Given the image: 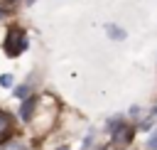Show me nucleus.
I'll use <instances>...</instances> for the list:
<instances>
[{"label": "nucleus", "mask_w": 157, "mask_h": 150, "mask_svg": "<svg viewBox=\"0 0 157 150\" xmlns=\"http://www.w3.org/2000/svg\"><path fill=\"white\" fill-rule=\"evenodd\" d=\"M25 2H27V5H34V0H25Z\"/></svg>", "instance_id": "11"}, {"label": "nucleus", "mask_w": 157, "mask_h": 150, "mask_svg": "<svg viewBox=\"0 0 157 150\" xmlns=\"http://www.w3.org/2000/svg\"><path fill=\"white\" fill-rule=\"evenodd\" d=\"M27 96H32L29 93V84H22V86L15 89V98H27Z\"/></svg>", "instance_id": "7"}, {"label": "nucleus", "mask_w": 157, "mask_h": 150, "mask_svg": "<svg viewBox=\"0 0 157 150\" xmlns=\"http://www.w3.org/2000/svg\"><path fill=\"white\" fill-rule=\"evenodd\" d=\"M10 10H12V2H10V0H0V20H2V17H7V15H10Z\"/></svg>", "instance_id": "8"}, {"label": "nucleus", "mask_w": 157, "mask_h": 150, "mask_svg": "<svg viewBox=\"0 0 157 150\" xmlns=\"http://www.w3.org/2000/svg\"><path fill=\"white\" fill-rule=\"evenodd\" d=\"M29 47V39H27V34H25V30L22 27H10L7 30V37H5V44H2V49H5V54L7 57H12V59H17L25 49Z\"/></svg>", "instance_id": "1"}, {"label": "nucleus", "mask_w": 157, "mask_h": 150, "mask_svg": "<svg viewBox=\"0 0 157 150\" xmlns=\"http://www.w3.org/2000/svg\"><path fill=\"white\" fill-rule=\"evenodd\" d=\"M10 2H15V0H10Z\"/></svg>", "instance_id": "13"}, {"label": "nucleus", "mask_w": 157, "mask_h": 150, "mask_svg": "<svg viewBox=\"0 0 157 150\" xmlns=\"http://www.w3.org/2000/svg\"><path fill=\"white\" fill-rule=\"evenodd\" d=\"M108 135H110V140H108V145H105L108 150H125V148L132 143V138H135V125H128V120L123 118Z\"/></svg>", "instance_id": "2"}, {"label": "nucleus", "mask_w": 157, "mask_h": 150, "mask_svg": "<svg viewBox=\"0 0 157 150\" xmlns=\"http://www.w3.org/2000/svg\"><path fill=\"white\" fill-rule=\"evenodd\" d=\"M61 150H66V148H61Z\"/></svg>", "instance_id": "12"}, {"label": "nucleus", "mask_w": 157, "mask_h": 150, "mask_svg": "<svg viewBox=\"0 0 157 150\" xmlns=\"http://www.w3.org/2000/svg\"><path fill=\"white\" fill-rule=\"evenodd\" d=\"M7 138H12V116L0 108V143H7Z\"/></svg>", "instance_id": "3"}, {"label": "nucleus", "mask_w": 157, "mask_h": 150, "mask_svg": "<svg viewBox=\"0 0 157 150\" xmlns=\"http://www.w3.org/2000/svg\"><path fill=\"white\" fill-rule=\"evenodd\" d=\"M0 86L2 89H12L15 86V76L12 74H0Z\"/></svg>", "instance_id": "6"}, {"label": "nucleus", "mask_w": 157, "mask_h": 150, "mask_svg": "<svg viewBox=\"0 0 157 150\" xmlns=\"http://www.w3.org/2000/svg\"><path fill=\"white\" fill-rule=\"evenodd\" d=\"M152 125H155V118H152V116H147V118H142V123H140V128H142V130H150Z\"/></svg>", "instance_id": "9"}, {"label": "nucleus", "mask_w": 157, "mask_h": 150, "mask_svg": "<svg viewBox=\"0 0 157 150\" xmlns=\"http://www.w3.org/2000/svg\"><path fill=\"white\" fill-rule=\"evenodd\" d=\"M152 148H157V130L152 133V138L147 140V150H152Z\"/></svg>", "instance_id": "10"}, {"label": "nucleus", "mask_w": 157, "mask_h": 150, "mask_svg": "<svg viewBox=\"0 0 157 150\" xmlns=\"http://www.w3.org/2000/svg\"><path fill=\"white\" fill-rule=\"evenodd\" d=\"M105 34H108L110 39H115V42H120V39H125V37H128V34H125V30H123V27H118V25H113V22H110V25H105Z\"/></svg>", "instance_id": "5"}, {"label": "nucleus", "mask_w": 157, "mask_h": 150, "mask_svg": "<svg viewBox=\"0 0 157 150\" xmlns=\"http://www.w3.org/2000/svg\"><path fill=\"white\" fill-rule=\"evenodd\" d=\"M37 98H39V96H27V98H22V106H20V120L29 123V118H32V113H34V108H37Z\"/></svg>", "instance_id": "4"}]
</instances>
